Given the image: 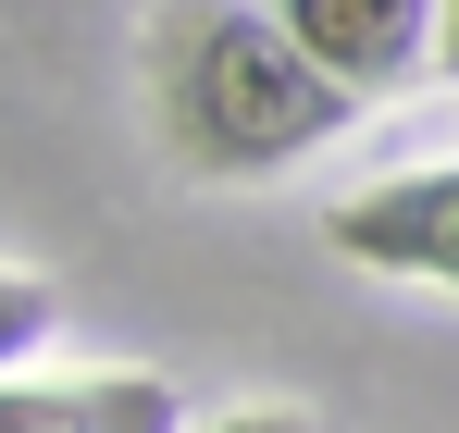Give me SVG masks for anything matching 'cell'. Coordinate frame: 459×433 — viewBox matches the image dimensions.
I'll list each match as a JSON object with an SVG mask.
<instances>
[{
    "mask_svg": "<svg viewBox=\"0 0 459 433\" xmlns=\"http://www.w3.org/2000/svg\"><path fill=\"white\" fill-rule=\"evenodd\" d=\"M212 433H323V421H299V409H236V421H212Z\"/></svg>",
    "mask_w": 459,
    "mask_h": 433,
    "instance_id": "obj_6",
    "label": "cell"
},
{
    "mask_svg": "<svg viewBox=\"0 0 459 433\" xmlns=\"http://www.w3.org/2000/svg\"><path fill=\"white\" fill-rule=\"evenodd\" d=\"M323 235H335L360 273L459 285V161H435V174H385V186H360V199H335Z\"/></svg>",
    "mask_w": 459,
    "mask_h": 433,
    "instance_id": "obj_2",
    "label": "cell"
},
{
    "mask_svg": "<svg viewBox=\"0 0 459 433\" xmlns=\"http://www.w3.org/2000/svg\"><path fill=\"white\" fill-rule=\"evenodd\" d=\"M50 322H63V297L38 285V273H0V384H13V360H25Z\"/></svg>",
    "mask_w": 459,
    "mask_h": 433,
    "instance_id": "obj_5",
    "label": "cell"
},
{
    "mask_svg": "<svg viewBox=\"0 0 459 433\" xmlns=\"http://www.w3.org/2000/svg\"><path fill=\"white\" fill-rule=\"evenodd\" d=\"M0 433H174V384H150V371L0 384Z\"/></svg>",
    "mask_w": 459,
    "mask_h": 433,
    "instance_id": "obj_4",
    "label": "cell"
},
{
    "mask_svg": "<svg viewBox=\"0 0 459 433\" xmlns=\"http://www.w3.org/2000/svg\"><path fill=\"white\" fill-rule=\"evenodd\" d=\"M435 74H459V0H447V38H435Z\"/></svg>",
    "mask_w": 459,
    "mask_h": 433,
    "instance_id": "obj_7",
    "label": "cell"
},
{
    "mask_svg": "<svg viewBox=\"0 0 459 433\" xmlns=\"http://www.w3.org/2000/svg\"><path fill=\"white\" fill-rule=\"evenodd\" d=\"M360 124V87L310 63L261 0H174L161 13V137L186 174H286Z\"/></svg>",
    "mask_w": 459,
    "mask_h": 433,
    "instance_id": "obj_1",
    "label": "cell"
},
{
    "mask_svg": "<svg viewBox=\"0 0 459 433\" xmlns=\"http://www.w3.org/2000/svg\"><path fill=\"white\" fill-rule=\"evenodd\" d=\"M273 13H286V38L310 63L335 87H360V99H397L410 74H435V38H447V0H273Z\"/></svg>",
    "mask_w": 459,
    "mask_h": 433,
    "instance_id": "obj_3",
    "label": "cell"
}]
</instances>
